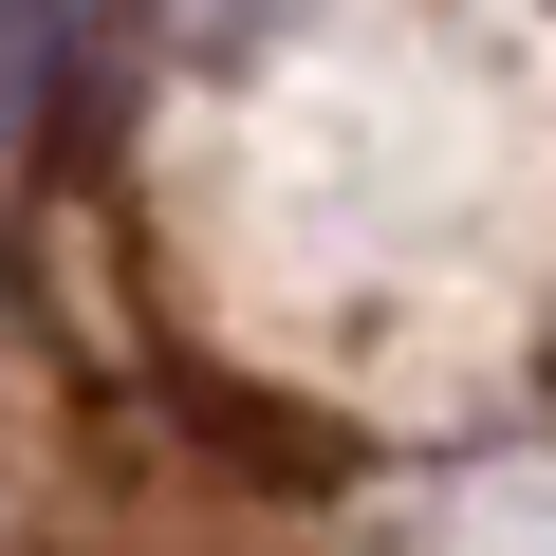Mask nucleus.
Instances as JSON below:
<instances>
[{
    "label": "nucleus",
    "mask_w": 556,
    "mask_h": 556,
    "mask_svg": "<svg viewBox=\"0 0 556 556\" xmlns=\"http://www.w3.org/2000/svg\"><path fill=\"white\" fill-rule=\"evenodd\" d=\"M38 75H56V0H0V167L38 130Z\"/></svg>",
    "instance_id": "f257e3e1"
}]
</instances>
